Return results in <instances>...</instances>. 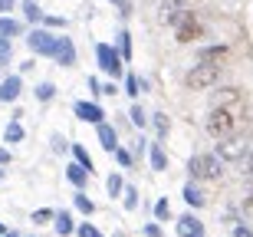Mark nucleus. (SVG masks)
<instances>
[{
    "label": "nucleus",
    "mask_w": 253,
    "mask_h": 237,
    "mask_svg": "<svg viewBox=\"0 0 253 237\" xmlns=\"http://www.w3.org/2000/svg\"><path fill=\"white\" fill-rule=\"evenodd\" d=\"M217 83H220V63H201L197 59L194 66L184 73V86L188 89H211Z\"/></svg>",
    "instance_id": "f257e3e1"
},
{
    "label": "nucleus",
    "mask_w": 253,
    "mask_h": 237,
    "mask_svg": "<svg viewBox=\"0 0 253 237\" xmlns=\"http://www.w3.org/2000/svg\"><path fill=\"white\" fill-rule=\"evenodd\" d=\"M204 129H207V135H211V139H217V142H220V139H227V135L237 132V119H234V112H230V109H224V105H220V109H211V112H207Z\"/></svg>",
    "instance_id": "f03ea898"
},
{
    "label": "nucleus",
    "mask_w": 253,
    "mask_h": 237,
    "mask_svg": "<svg viewBox=\"0 0 253 237\" xmlns=\"http://www.w3.org/2000/svg\"><path fill=\"white\" fill-rule=\"evenodd\" d=\"M95 63H99V69H102L105 76H122L125 73V59H122V53H115V47H109V43H99L95 47Z\"/></svg>",
    "instance_id": "7ed1b4c3"
},
{
    "label": "nucleus",
    "mask_w": 253,
    "mask_h": 237,
    "mask_svg": "<svg viewBox=\"0 0 253 237\" xmlns=\"http://www.w3.org/2000/svg\"><path fill=\"white\" fill-rule=\"evenodd\" d=\"M247 152H250V148H247V139H244V135H237V132L217 142V155H220L224 161H244Z\"/></svg>",
    "instance_id": "20e7f679"
},
{
    "label": "nucleus",
    "mask_w": 253,
    "mask_h": 237,
    "mask_svg": "<svg viewBox=\"0 0 253 237\" xmlns=\"http://www.w3.org/2000/svg\"><path fill=\"white\" fill-rule=\"evenodd\" d=\"M56 43H59V37H53L46 30H33L27 37V47L33 49L37 56H53V53H56Z\"/></svg>",
    "instance_id": "39448f33"
},
{
    "label": "nucleus",
    "mask_w": 253,
    "mask_h": 237,
    "mask_svg": "<svg viewBox=\"0 0 253 237\" xmlns=\"http://www.w3.org/2000/svg\"><path fill=\"white\" fill-rule=\"evenodd\" d=\"M174 37H178V43H191V37H197V20L191 10H184L181 20L174 23Z\"/></svg>",
    "instance_id": "423d86ee"
},
{
    "label": "nucleus",
    "mask_w": 253,
    "mask_h": 237,
    "mask_svg": "<svg viewBox=\"0 0 253 237\" xmlns=\"http://www.w3.org/2000/svg\"><path fill=\"white\" fill-rule=\"evenodd\" d=\"M76 119L79 122H92V125H99V122H105V112H102V105H95V102H76Z\"/></svg>",
    "instance_id": "0eeeda50"
},
{
    "label": "nucleus",
    "mask_w": 253,
    "mask_h": 237,
    "mask_svg": "<svg viewBox=\"0 0 253 237\" xmlns=\"http://www.w3.org/2000/svg\"><path fill=\"white\" fill-rule=\"evenodd\" d=\"M53 59H56L59 66H66V69H69V66H76V47H73V40H69V37H59Z\"/></svg>",
    "instance_id": "6e6552de"
},
{
    "label": "nucleus",
    "mask_w": 253,
    "mask_h": 237,
    "mask_svg": "<svg viewBox=\"0 0 253 237\" xmlns=\"http://www.w3.org/2000/svg\"><path fill=\"white\" fill-rule=\"evenodd\" d=\"M240 99H244V93H240L237 86H224L220 93H214V95H211V109H220V105L227 109V105L240 102Z\"/></svg>",
    "instance_id": "1a4fd4ad"
},
{
    "label": "nucleus",
    "mask_w": 253,
    "mask_h": 237,
    "mask_svg": "<svg viewBox=\"0 0 253 237\" xmlns=\"http://www.w3.org/2000/svg\"><path fill=\"white\" fill-rule=\"evenodd\" d=\"M20 89H23L20 76H7L3 83H0V102H17V99H20Z\"/></svg>",
    "instance_id": "9d476101"
},
{
    "label": "nucleus",
    "mask_w": 253,
    "mask_h": 237,
    "mask_svg": "<svg viewBox=\"0 0 253 237\" xmlns=\"http://www.w3.org/2000/svg\"><path fill=\"white\" fill-rule=\"evenodd\" d=\"M224 175V158L220 155H204V181H220Z\"/></svg>",
    "instance_id": "9b49d317"
},
{
    "label": "nucleus",
    "mask_w": 253,
    "mask_h": 237,
    "mask_svg": "<svg viewBox=\"0 0 253 237\" xmlns=\"http://www.w3.org/2000/svg\"><path fill=\"white\" fill-rule=\"evenodd\" d=\"M178 234L181 237H204V224H201L194 214H184V218L178 221Z\"/></svg>",
    "instance_id": "f8f14e48"
},
{
    "label": "nucleus",
    "mask_w": 253,
    "mask_h": 237,
    "mask_svg": "<svg viewBox=\"0 0 253 237\" xmlns=\"http://www.w3.org/2000/svg\"><path fill=\"white\" fill-rule=\"evenodd\" d=\"M99 145H102L105 152H115V148H119V132H115V125L99 122Z\"/></svg>",
    "instance_id": "ddd939ff"
},
{
    "label": "nucleus",
    "mask_w": 253,
    "mask_h": 237,
    "mask_svg": "<svg viewBox=\"0 0 253 237\" xmlns=\"http://www.w3.org/2000/svg\"><path fill=\"white\" fill-rule=\"evenodd\" d=\"M194 56L201 59V63H220V59L227 56V47H224V43H217V47H201Z\"/></svg>",
    "instance_id": "4468645a"
},
{
    "label": "nucleus",
    "mask_w": 253,
    "mask_h": 237,
    "mask_svg": "<svg viewBox=\"0 0 253 237\" xmlns=\"http://www.w3.org/2000/svg\"><path fill=\"white\" fill-rule=\"evenodd\" d=\"M89 175H92V171L85 168V165H79V161H73V165H66V178L73 181L76 188H83L85 181H89Z\"/></svg>",
    "instance_id": "2eb2a0df"
},
{
    "label": "nucleus",
    "mask_w": 253,
    "mask_h": 237,
    "mask_svg": "<svg viewBox=\"0 0 253 237\" xmlns=\"http://www.w3.org/2000/svg\"><path fill=\"white\" fill-rule=\"evenodd\" d=\"M184 201H188L191 208H204V194H201V188H197L194 181H191V185H184Z\"/></svg>",
    "instance_id": "dca6fc26"
},
{
    "label": "nucleus",
    "mask_w": 253,
    "mask_h": 237,
    "mask_svg": "<svg viewBox=\"0 0 253 237\" xmlns=\"http://www.w3.org/2000/svg\"><path fill=\"white\" fill-rule=\"evenodd\" d=\"M188 175H191V181H204V155H191Z\"/></svg>",
    "instance_id": "f3484780"
},
{
    "label": "nucleus",
    "mask_w": 253,
    "mask_h": 237,
    "mask_svg": "<svg viewBox=\"0 0 253 237\" xmlns=\"http://www.w3.org/2000/svg\"><path fill=\"white\" fill-rule=\"evenodd\" d=\"M76 231V224H73V214H69V211H59L56 214V234H73Z\"/></svg>",
    "instance_id": "a211bd4d"
},
{
    "label": "nucleus",
    "mask_w": 253,
    "mask_h": 237,
    "mask_svg": "<svg viewBox=\"0 0 253 237\" xmlns=\"http://www.w3.org/2000/svg\"><path fill=\"white\" fill-rule=\"evenodd\" d=\"M151 168L168 171V158H165V148H161V145H151Z\"/></svg>",
    "instance_id": "6ab92c4d"
},
{
    "label": "nucleus",
    "mask_w": 253,
    "mask_h": 237,
    "mask_svg": "<svg viewBox=\"0 0 253 237\" xmlns=\"http://www.w3.org/2000/svg\"><path fill=\"white\" fill-rule=\"evenodd\" d=\"M3 139H7L10 145H17V142H23V125H20V122H10L7 129H3Z\"/></svg>",
    "instance_id": "aec40b11"
},
{
    "label": "nucleus",
    "mask_w": 253,
    "mask_h": 237,
    "mask_svg": "<svg viewBox=\"0 0 253 237\" xmlns=\"http://www.w3.org/2000/svg\"><path fill=\"white\" fill-rule=\"evenodd\" d=\"M17 33H20V23H17V20H10V17H0V37H17Z\"/></svg>",
    "instance_id": "412c9836"
},
{
    "label": "nucleus",
    "mask_w": 253,
    "mask_h": 237,
    "mask_svg": "<svg viewBox=\"0 0 253 237\" xmlns=\"http://www.w3.org/2000/svg\"><path fill=\"white\" fill-rule=\"evenodd\" d=\"M23 17H27L30 23H40V20H43V10H40L33 0H23Z\"/></svg>",
    "instance_id": "4be33fe9"
},
{
    "label": "nucleus",
    "mask_w": 253,
    "mask_h": 237,
    "mask_svg": "<svg viewBox=\"0 0 253 237\" xmlns=\"http://www.w3.org/2000/svg\"><path fill=\"white\" fill-rule=\"evenodd\" d=\"M151 122H155V132H158V139H168V129H171L168 115H165V112H158L155 119H151Z\"/></svg>",
    "instance_id": "5701e85b"
},
{
    "label": "nucleus",
    "mask_w": 253,
    "mask_h": 237,
    "mask_svg": "<svg viewBox=\"0 0 253 237\" xmlns=\"http://www.w3.org/2000/svg\"><path fill=\"white\" fill-rule=\"evenodd\" d=\"M122 191H125V181H122V175H119V171H112V175H109V194H112V198H119Z\"/></svg>",
    "instance_id": "b1692460"
},
{
    "label": "nucleus",
    "mask_w": 253,
    "mask_h": 237,
    "mask_svg": "<svg viewBox=\"0 0 253 237\" xmlns=\"http://www.w3.org/2000/svg\"><path fill=\"white\" fill-rule=\"evenodd\" d=\"M119 53H122V59H131V37H128V30L119 33Z\"/></svg>",
    "instance_id": "393cba45"
},
{
    "label": "nucleus",
    "mask_w": 253,
    "mask_h": 237,
    "mask_svg": "<svg viewBox=\"0 0 253 237\" xmlns=\"http://www.w3.org/2000/svg\"><path fill=\"white\" fill-rule=\"evenodd\" d=\"M53 95H56V86H53V83H40L37 86V99H40V102H49Z\"/></svg>",
    "instance_id": "a878e982"
},
{
    "label": "nucleus",
    "mask_w": 253,
    "mask_h": 237,
    "mask_svg": "<svg viewBox=\"0 0 253 237\" xmlns=\"http://www.w3.org/2000/svg\"><path fill=\"white\" fill-rule=\"evenodd\" d=\"M155 218H158V221H168V218H171V204H168V198H158V204H155Z\"/></svg>",
    "instance_id": "bb28decb"
},
{
    "label": "nucleus",
    "mask_w": 253,
    "mask_h": 237,
    "mask_svg": "<svg viewBox=\"0 0 253 237\" xmlns=\"http://www.w3.org/2000/svg\"><path fill=\"white\" fill-rule=\"evenodd\" d=\"M10 56H13V47H10V40H7V37H0V66H7Z\"/></svg>",
    "instance_id": "cd10ccee"
},
{
    "label": "nucleus",
    "mask_w": 253,
    "mask_h": 237,
    "mask_svg": "<svg viewBox=\"0 0 253 237\" xmlns=\"http://www.w3.org/2000/svg\"><path fill=\"white\" fill-rule=\"evenodd\" d=\"M46 221H56V211H49V208L33 211V224H46Z\"/></svg>",
    "instance_id": "c85d7f7f"
},
{
    "label": "nucleus",
    "mask_w": 253,
    "mask_h": 237,
    "mask_svg": "<svg viewBox=\"0 0 253 237\" xmlns=\"http://www.w3.org/2000/svg\"><path fill=\"white\" fill-rule=\"evenodd\" d=\"M73 155H76V161H79V165H85V168L92 171V158H89V152H85L83 145H73Z\"/></svg>",
    "instance_id": "c756f323"
},
{
    "label": "nucleus",
    "mask_w": 253,
    "mask_h": 237,
    "mask_svg": "<svg viewBox=\"0 0 253 237\" xmlns=\"http://www.w3.org/2000/svg\"><path fill=\"white\" fill-rule=\"evenodd\" d=\"M76 208L83 211V214H92V211H95V204H92V201H89V198H85L83 191H79V194H76Z\"/></svg>",
    "instance_id": "7c9ffc66"
},
{
    "label": "nucleus",
    "mask_w": 253,
    "mask_h": 237,
    "mask_svg": "<svg viewBox=\"0 0 253 237\" xmlns=\"http://www.w3.org/2000/svg\"><path fill=\"white\" fill-rule=\"evenodd\" d=\"M122 194H125V211H135V208H138V191H135V188H125Z\"/></svg>",
    "instance_id": "2f4dec72"
},
{
    "label": "nucleus",
    "mask_w": 253,
    "mask_h": 237,
    "mask_svg": "<svg viewBox=\"0 0 253 237\" xmlns=\"http://www.w3.org/2000/svg\"><path fill=\"white\" fill-rule=\"evenodd\" d=\"M131 122H135V125H141V129L148 125V115L141 112V105H131Z\"/></svg>",
    "instance_id": "473e14b6"
},
{
    "label": "nucleus",
    "mask_w": 253,
    "mask_h": 237,
    "mask_svg": "<svg viewBox=\"0 0 253 237\" xmlns=\"http://www.w3.org/2000/svg\"><path fill=\"white\" fill-rule=\"evenodd\" d=\"M138 89H141V83L135 76H125V93L131 95V99H135V95H138Z\"/></svg>",
    "instance_id": "72a5a7b5"
},
{
    "label": "nucleus",
    "mask_w": 253,
    "mask_h": 237,
    "mask_svg": "<svg viewBox=\"0 0 253 237\" xmlns=\"http://www.w3.org/2000/svg\"><path fill=\"white\" fill-rule=\"evenodd\" d=\"M76 234H79V237H102V231H95L92 224H79V228H76Z\"/></svg>",
    "instance_id": "f704fd0d"
},
{
    "label": "nucleus",
    "mask_w": 253,
    "mask_h": 237,
    "mask_svg": "<svg viewBox=\"0 0 253 237\" xmlns=\"http://www.w3.org/2000/svg\"><path fill=\"white\" fill-rule=\"evenodd\" d=\"M240 208H244V214H247V218L253 221V191H250V194L244 198V204H240Z\"/></svg>",
    "instance_id": "c9c22d12"
},
{
    "label": "nucleus",
    "mask_w": 253,
    "mask_h": 237,
    "mask_svg": "<svg viewBox=\"0 0 253 237\" xmlns=\"http://www.w3.org/2000/svg\"><path fill=\"white\" fill-rule=\"evenodd\" d=\"M115 158H119V165H125V168L131 165V155L125 152V148H115Z\"/></svg>",
    "instance_id": "e433bc0d"
},
{
    "label": "nucleus",
    "mask_w": 253,
    "mask_h": 237,
    "mask_svg": "<svg viewBox=\"0 0 253 237\" xmlns=\"http://www.w3.org/2000/svg\"><path fill=\"white\" fill-rule=\"evenodd\" d=\"M234 237H253V231L247 228V224H237V228H234Z\"/></svg>",
    "instance_id": "4c0bfd02"
},
{
    "label": "nucleus",
    "mask_w": 253,
    "mask_h": 237,
    "mask_svg": "<svg viewBox=\"0 0 253 237\" xmlns=\"http://www.w3.org/2000/svg\"><path fill=\"white\" fill-rule=\"evenodd\" d=\"M43 20H46V27H66L63 17H43Z\"/></svg>",
    "instance_id": "58836bf2"
},
{
    "label": "nucleus",
    "mask_w": 253,
    "mask_h": 237,
    "mask_svg": "<svg viewBox=\"0 0 253 237\" xmlns=\"http://www.w3.org/2000/svg\"><path fill=\"white\" fill-rule=\"evenodd\" d=\"M161 7H188V0H165V3H161Z\"/></svg>",
    "instance_id": "ea45409f"
},
{
    "label": "nucleus",
    "mask_w": 253,
    "mask_h": 237,
    "mask_svg": "<svg viewBox=\"0 0 253 237\" xmlns=\"http://www.w3.org/2000/svg\"><path fill=\"white\" fill-rule=\"evenodd\" d=\"M145 234H148V237H161V228H158V224H148V228H145Z\"/></svg>",
    "instance_id": "a19ab883"
},
{
    "label": "nucleus",
    "mask_w": 253,
    "mask_h": 237,
    "mask_svg": "<svg viewBox=\"0 0 253 237\" xmlns=\"http://www.w3.org/2000/svg\"><path fill=\"white\" fill-rule=\"evenodd\" d=\"M244 161H247V175H250V178H253V148H250V152H247V158H244Z\"/></svg>",
    "instance_id": "79ce46f5"
},
{
    "label": "nucleus",
    "mask_w": 253,
    "mask_h": 237,
    "mask_svg": "<svg viewBox=\"0 0 253 237\" xmlns=\"http://www.w3.org/2000/svg\"><path fill=\"white\" fill-rule=\"evenodd\" d=\"M13 10V0H0V13H10Z\"/></svg>",
    "instance_id": "37998d69"
},
{
    "label": "nucleus",
    "mask_w": 253,
    "mask_h": 237,
    "mask_svg": "<svg viewBox=\"0 0 253 237\" xmlns=\"http://www.w3.org/2000/svg\"><path fill=\"white\" fill-rule=\"evenodd\" d=\"M119 89H115V83H109V86H102V95H115Z\"/></svg>",
    "instance_id": "c03bdc74"
},
{
    "label": "nucleus",
    "mask_w": 253,
    "mask_h": 237,
    "mask_svg": "<svg viewBox=\"0 0 253 237\" xmlns=\"http://www.w3.org/2000/svg\"><path fill=\"white\" fill-rule=\"evenodd\" d=\"M7 161H10V152H7V148H0V165H7Z\"/></svg>",
    "instance_id": "a18cd8bd"
},
{
    "label": "nucleus",
    "mask_w": 253,
    "mask_h": 237,
    "mask_svg": "<svg viewBox=\"0 0 253 237\" xmlns=\"http://www.w3.org/2000/svg\"><path fill=\"white\" fill-rule=\"evenodd\" d=\"M3 237H20V234H17V231H7V234H3Z\"/></svg>",
    "instance_id": "49530a36"
},
{
    "label": "nucleus",
    "mask_w": 253,
    "mask_h": 237,
    "mask_svg": "<svg viewBox=\"0 0 253 237\" xmlns=\"http://www.w3.org/2000/svg\"><path fill=\"white\" fill-rule=\"evenodd\" d=\"M3 178H7V171H3V165H0V181H3Z\"/></svg>",
    "instance_id": "de8ad7c7"
},
{
    "label": "nucleus",
    "mask_w": 253,
    "mask_h": 237,
    "mask_svg": "<svg viewBox=\"0 0 253 237\" xmlns=\"http://www.w3.org/2000/svg\"><path fill=\"white\" fill-rule=\"evenodd\" d=\"M3 234H7V224H0V237H3Z\"/></svg>",
    "instance_id": "09e8293b"
},
{
    "label": "nucleus",
    "mask_w": 253,
    "mask_h": 237,
    "mask_svg": "<svg viewBox=\"0 0 253 237\" xmlns=\"http://www.w3.org/2000/svg\"><path fill=\"white\" fill-rule=\"evenodd\" d=\"M250 191H253V178H250Z\"/></svg>",
    "instance_id": "8fccbe9b"
},
{
    "label": "nucleus",
    "mask_w": 253,
    "mask_h": 237,
    "mask_svg": "<svg viewBox=\"0 0 253 237\" xmlns=\"http://www.w3.org/2000/svg\"><path fill=\"white\" fill-rule=\"evenodd\" d=\"M112 3H119V0H112Z\"/></svg>",
    "instance_id": "3c124183"
}]
</instances>
